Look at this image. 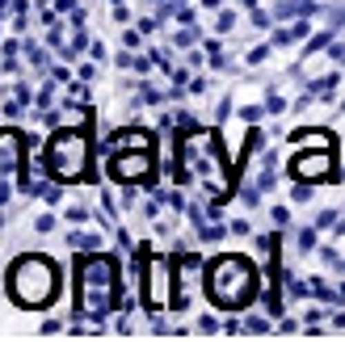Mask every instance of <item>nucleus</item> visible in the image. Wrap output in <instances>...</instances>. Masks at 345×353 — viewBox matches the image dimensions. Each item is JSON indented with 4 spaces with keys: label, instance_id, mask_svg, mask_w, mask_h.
I'll list each match as a JSON object with an SVG mask.
<instances>
[{
    "label": "nucleus",
    "instance_id": "nucleus-1",
    "mask_svg": "<svg viewBox=\"0 0 345 353\" xmlns=\"http://www.w3.org/2000/svg\"><path fill=\"white\" fill-rule=\"evenodd\" d=\"M13 299L21 307H47L55 299V265L47 256H21L13 265Z\"/></svg>",
    "mask_w": 345,
    "mask_h": 353
},
{
    "label": "nucleus",
    "instance_id": "nucleus-2",
    "mask_svg": "<svg viewBox=\"0 0 345 353\" xmlns=\"http://www.w3.org/2000/svg\"><path fill=\"white\" fill-rule=\"evenodd\" d=\"M206 290H210V299L219 303V307H240V303H248V294H253V270H248V261H240V256L215 261Z\"/></svg>",
    "mask_w": 345,
    "mask_h": 353
},
{
    "label": "nucleus",
    "instance_id": "nucleus-3",
    "mask_svg": "<svg viewBox=\"0 0 345 353\" xmlns=\"http://www.w3.org/2000/svg\"><path fill=\"white\" fill-rule=\"evenodd\" d=\"M47 160H51V172L59 181H76V176L89 172V143H84V135H76V130H63V135L51 139Z\"/></svg>",
    "mask_w": 345,
    "mask_h": 353
},
{
    "label": "nucleus",
    "instance_id": "nucleus-4",
    "mask_svg": "<svg viewBox=\"0 0 345 353\" xmlns=\"http://www.w3.org/2000/svg\"><path fill=\"white\" fill-rule=\"evenodd\" d=\"M114 294V270L110 261H89L80 274V312H106V303Z\"/></svg>",
    "mask_w": 345,
    "mask_h": 353
},
{
    "label": "nucleus",
    "instance_id": "nucleus-5",
    "mask_svg": "<svg viewBox=\"0 0 345 353\" xmlns=\"http://www.w3.org/2000/svg\"><path fill=\"white\" fill-rule=\"evenodd\" d=\"M337 160H333V148H308V156H299L290 164V172L299 176V181H324V176H333Z\"/></svg>",
    "mask_w": 345,
    "mask_h": 353
},
{
    "label": "nucleus",
    "instance_id": "nucleus-6",
    "mask_svg": "<svg viewBox=\"0 0 345 353\" xmlns=\"http://www.w3.org/2000/svg\"><path fill=\"white\" fill-rule=\"evenodd\" d=\"M17 135H0V168H9L13 160H17Z\"/></svg>",
    "mask_w": 345,
    "mask_h": 353
}]
</instances>
